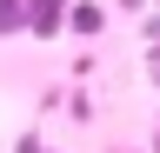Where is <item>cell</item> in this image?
Here are the masks:
<instances>
[{
    "label": "cell",
    "mask_w": 160,
    "mask_h": 153,
    "mask_svg": "<svg viewBox=\"0 0 160 153\" xmlns=\"http://www.w3.org/2000/svg\"><path fill=\"white\" fill-rule=\"evenodd\" d=\"M67 7H73V0H33V13H27V33L53 40V33L67 27Z\"/></svg>",
    "instance_id": "cell-1"
},
{
    "label": "cell",
    "mask_w": 160,
    "mask_h": 153,
    "mask_svg": "<svg viewBox=\"0 0 160 153\" xmlns=\"http://www.w3.org/2000/svg\"><path fill=\"white\" fill-rule=\"evenodd\" d=\"M67 27H73V33H100V27H107V7H93V0H73V7H67Z\"/></svg>",
    "instance_id": "cell-2"
},
{
    "label": "cell",
    "mask_w": 160,
    "mask_h": 153,
    "mask_svg": "<svg viewBox=\"0 0 160 153\" xmlns=\"http://www.w3.org/2000/svg\"><path fill=\"white\" fill-rule=\"evenodd\" d=\"M27 13H33V0H0V33L27 27Z\"/></svg>",
    "instance_id": "cell-3"
},
{
    "label": "cell",
    "mask_w": 160,
    "mask_h": 153,
    "mask_svg": "<svg viewBox=\"0 0 160 153\" xmlns=\"http://www.w3.org/2000/svg\"><path fill=\"white\" fill-rule=\"evenodd\" d=\"M147 80H160V40H153V53H147Z\"/></svg>",
    "instance_id": "cell-5"
},
{
    "label": "cell",
    "mask_w": 160,
    "mask_h": 153,
    "mask_svg": "<svg viewBox=\"0 0 160 153\" xmlns=\"http://www.w3.org/2000/svg\"><path fill=\"white\" fill-rule=\"evenodd\" d=\"M13 153H53V146H40L33 133H20V146H13Z\"/></svg>",
    "instance_id": "cell-4"
}]
</instances>
